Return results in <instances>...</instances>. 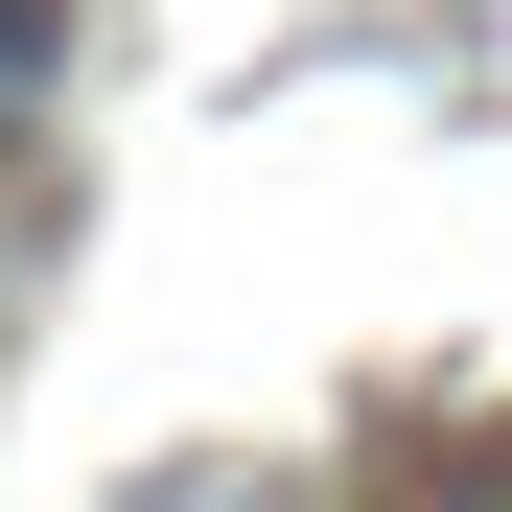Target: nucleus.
Here are the masks:
<instances>
[{
	"label": "nucleus",
	"mask_w": 512,
	"mask_h": 512,
	"mask_svg": "<svg viewBox=\"0 0 512 512\" xmlns=\"http://www.w3.org/2000/svg\"><path fill=\"white\" fill-rule=\"evenodd\" d=\"M0 70H24V0H0Z\"/></svg>",
	"instance_id": "nucleus-1"
}]
</instances>
